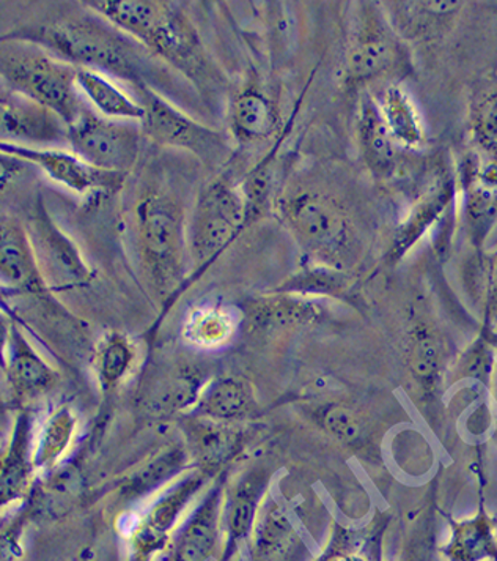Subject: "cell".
Masks as SVG:
<instances>
[{
  "instance_id": "obj_1",
  "label": "cell",
  "mask_w": 497,
  "mask_h": 561,
  "mask_svg": "<svg viewBox=\"0 0 497 561\" xmlns=\"http://www.w3.org/2000/svg\"><path fill=\"white\" fill-rule=\"evenodd\" d=\"M2 43H25L38 46L57 59L76 68L99 71L104 77L124 79L137 85L143 81V57L128 35L96 20H73L63 23L25 26L7 32Z\"/></svg>"
},
{
  "instance_id": "obj_2",
  "label": "cell",
  "mask_w": 497,
  "mask_h": 561,
  "mask_svg": "<svg viewBox=\"0 0 497 561\" xmlns=\"http://www.w3.org/2000/svg\"><path fill=\"white\" fill-rule=\"evenodd\" d=\"M13 45L0 51V79L7 88L56 114L65 127L73 124L85 110L76 84L78 68L38 46Z\"/></svg>"
},
{
  "instance_id": "obj_3",
  "label": "cell",
  "mask_w": 497,
  "mask_h": 561,
  "mask_svg": "<svg viewBox=\"0 0 497 561\" xmlns=\"http://www.w3.org/2000/svg\"><path fill=\"white\" fill-rule=\"evenodd\" d=\"M140 254L158 286H174L182 273L187 233L183 210L172 197L151 193L136 208Z\"/></svg>"
},
{
  "instance_id": "obj_4",
  "label": "cell",
  "mask_w": 497,
  "mask_h": 561,
  "mask_svg": "<svg viewBox=\"0 0 497 561\" xmlns=\"http://www.w3.org/2000/svg\"><path fill=\"white\" fill-rule=\"evenodd\" d=\"M142 135V128L132 122L111 121L84 110L68 125L67 144L89 167L125 175L139 158Z\"/></svg>"
},
{
  "instance_id": "obj_5",
  "label": "cell",
  "mask_w": 497,
  "mask_h": 561,
  "mask_svg": "<svg viewBox=\"0 0 497 561\" xmlns=\"http://www.w3.org/2000/svg\"><path fill=\"white\" fill-rule=\"evenodd\" d=\"M247 226L243 194L229 180L212 182L197 203L187 242L197 264L218 257Z\"/></svg>"
},
{
  "instance_id": "obj_6",
  "label": "cell",
  "mask_w": 497,
  "mask_h": 561,
  "mask_svg": "<svg viewBox=\"0 0 497 561\" xmlns=\"http://www.w3.org/2000/svg\"><path fill=\"white\" fill-rule=\"evenodd\" d=\"M288 229L319 257L336 261L351 247V226L336 201L316 192L291 194L280 205Z\"/></svg>"
},
{
  "instance_id": "obj_7",
  "label": "cell",
  "mask_w": 497,
  "mask_h": 561,
  "mask_svg": "<svg viewBox=\"0 0 497 561\" xmlns=\"http://www.w3.org/2000/svg\"><path fill=\"white\" fill-rule=\"evenodd\" d=\"M136 89L139 93L137 102L146 111L140 122L143 135L161 146L189 150L208 163H218L226 158L229 146L222 133L205 127L176 110L149 85H137Z\"/></svg>"
},
{
  "instance_id": "obj_8",
  "label": "cell",
  "mask_w": 497,
  "mask_h": 561,
  "mask_svg": "<svg viewBox=\"0 0 497 561\" xmlns=\"http://www.w3.org/2000/svg\"><path fill=\"white\" fill-rule=\"evenodd\" d=\"M32 244L46 287H73L89 283L92 273L73 240L57 226L43 199L32 217Z\"/></svg>"
},
{
  "instance_id": "obj_9",
  "label": "cell",
  "mask_w": 497,
  "mask_h": 561,
  "mask_svg": "<svg viewBox=\"0 0 497 561\" xmlns=\"http://www.w3.org/2000/svg\"><path fill=\"white\" fill-rule=\"evenodd\" d=\"M402 59V45L394 26L380 9H363L358 32L349 46L348 84H362L383 77Z\"/></svg>"
},
{
  "instance_id": "obj_10",
  "label": "cell",
  "mask_w": 497,
  "mask_h": 561,
  "mask_svg": "<svg viewBox=\"0 0 497 561\" xmlns=\"http://www.w3.org/2000/svg\"><path fill=\"white\" fill-rule=\"evenodd\" d=\"M0 153L37 168L53 182L78 194L117 188L124 175L107 174L85 164L73 152L57 147L23 146V144L0 142Z\"/></svg>"
},
{
  "instance_id": "obj_11",
  "label": "cell",
  "mask_w": 497,
  "mask_h": 561,
  "mask_svg": "<svg viewBox=\"0 0 497 561\" xmlns=\"http://www.w3.org/2000/svg\"><path fill=\"white\" fill-rule=\"evenodd\" d=\"M142 46L174 65L176 70L197 84L210 78V62L199 35L182 10L175 9L174 3L165 5L164 14L143 39Z\"/></svg>"
},
{
  "instance_id": "obj_12",
  "label": "cell",
  "mask_w": 497,
  "mask_h": 561,
  "mask_svg": "<svg viewBox=\"0 0 497 561\" xmlns=\"http://www.w3.org/2000/svg\"><path fill=\"white\" fill-rule=\"evenodd\" d=\"M0 142L59 146L67 144V127L56 114L23 96L0 95Z\"/></svg>"
},
{
  "instance_id": "obj_13",
  "label": "cell",
  "mask_w": 497,
  "mask_h": 561,
  "mask_svg": "<svg viewBox=\"0 0 497 561\" xmlns=\"http://www.w3.org/2000/svg\"><path fill=\"white\" fill-rule=\"evenodd\" d=\"M34 416L24 410L14 421L9 440L0 448V508L25 497L34 488Z\"/></svg>"
},
{
  "instance_id": "obj_14",
  "label": "cell",
  "mask_w": 497,
  "mask_h": 561,
  "mask_svg": "<svg viewBox=\"0 0 497 561\" xmlns=\"http://www.w3.org/2000/svg\"><path fill=\"white\" fill-rule=\"evenodd\" d=\"M0 283L25 293L48 290L27 228L10 215H0Z\"/></svg>"
},
{
  "instance_id": "obj_15",
  "label": "cell",
  "mask_w": 497,
  "mask_h": 561,
  "mask_svg": "<svg viewBox=\"0 0 497 561\" xmlns=\"http://www.w3.org/2000/svg\"><path fill=\"white\" fill-rule=\"evenodd\" d=\"M3 373L9 380L13 398L18 401H32L45 396L57 383L56 370L38 354L37 348L14 322Z\"/></svg>"
},
{
  "instance_id": "obj_16",
  "label": "cell",
  "mask_w": 497,
  "mask_h": 561,
  "mask_svg": "<svg viewBox=\"0 0 497 561\" xmlns=\"http://www.w3.org/2000/svg\"><path fill=\"white\" fill-rule=\"evenodd\" d=\"M449 538L439 549L444 561H497V519L486 510L484 500L473 516H448Z\"/></svg>"
},
{
  "instance_id": "obj_17",
  "label": "cell",
  "mask_w": 497,
  "mask_h": 561,
  "mask_svg": "<svg viewBox=\"0 0 497 561\" xmlns=\"http://www.w3.org/2000/svg\"><path fill=\"white\" fill-rule=\"evenodd\" d=\"M409 369L425 394L435 398L446 385L448 347L444 337L427 322H417L409 333Z\"/></svg>"
},
{
  "instance_id": "obj_18",
  "label": "cell",
  "mask_w": 497,
  "mask_h": 561,
  "mask_svg": "<svg viewBox=\"0 0 497 561\" xmlns=\"http://www.w3.org/2000/svg\"><path fill=\"white\" fill-rule=\"evenodd\" d=\"M453 197H455V185L452 180L442 179L413 205L409 214L395 230L391 247L392 261H398L403 255L409 253L411 248L419 242L431 226L448 210Z\"/></svg>"
},
{
  "instance_id": "obj_19",
  "label": "cell",
  "mask_w": 497,
  "mask_h": 561,
  "mask_svg": "<svg viewBox=\"0 0 497 561\" xmlns=\"http://www.w3.org/2000/svg\"><path fill=\"white\" fill-rule=\"evenodd\" d=\"M358 139L367 167L378 178H389L397 164L395 140L385 127L377 100L363 93L359 103Z\"/></svg>"
},
{
  "instance_id": "obj_20",
  "label": "cell",
  "mask_w": 497,
  "mask_h": 561,
  "mask_svg": "<svg viewBox=\"0 0 497 561\" xmlns=\"http://www.w3.org/2000/svg\"><path fill=\"white\" fill-rule=\"evenodd\" d=\"M79 93L85 96L101 117L120 122H142L146 111L142 104L131 99L124 89L99 71L78 68L76 77Z\"/></svg>"
},
{
  "instance_id": "obj_21",
  "label": "cell",
  "mask_w": 497,
  "mask_h": 561,
  "mask_svg": "<svg viewBox=\"0 0 497 561\" xmlns=\"http://www.w3.org/2000/svg\"><path fill=\"white\" fill-rule=\"evenodd\" d=\"M76 433V416L68 405L54 409L35 431L32 460L37 472H48L62 460Z\"/></svg>"
},
{
  "instance_id": "obj_22",
  "label": "cell",
  "mask_w": 497,
  "mask_h": 561,
  "mask_svg": "<svg viewBox=\"0 0 497 561\" xmlns=\"http://www.w3.org/2000/svg\"><path fill=\"white\" fill-rule=\"evenodd\" d=\"M276 121L274 104L258 90H244L236 95L230 107L233 133L247 142L269 138L276 129Z\"/></svg>"
},
{
  "instance_id": "obj_23",
  "label": "cell",
  "mask_w": 497,
  "mask_h": 561,
  "mask_svg": "<svg viewBox=\"0 0 497 561\" xmlns=\"http://www.w3.org/2000/svg\"><path fill=\"white\" fill-rule=\"evenodd\" d=\"M378 106L395 144H402L408 149L423 146L425 138L423 122L405 90L398 85H391L384 90Z\"/></svg>"
},
{
  "instance_id": "obj_24",
  "label": "cell",
  "mask_w": 497,
  "mask_h": 561,
  "mask_svg": "<svg viewBox=\"0 0 497 561\" xmlns=\"http://www.w3.org/2000/svg\"><path fill=\"white\" fill-rule=\"evenodd\" d=\"M466 225L471 242L481 248L497 222V180L473 178L466 180Z\"/></svg>"
},
{
  "instance_id": "obj_25",
  "label": "cell",
  "mask_w": 497,
  "mask_h": 561,
  "mask_svg": "<svg viewBox=\"0 0 497 561\" xmlns=\"http://www.w3.org/2000/svg\"><path fill=\"white\" fill-rule=\"evenodd\" d=\"M496 362L495 344L489 334L482 330L473 343L461 352L455 362L450 363L448 374H446V385L453 387V385L466 382V380H474L489 390Z\"/></svg>"
},
{
  "instance_id": "obj_26",
  "label": "cell",
  "mask_w": 497,
  "mask_h": 561,
  "mask_svg": "<svg viewBox=\"0 0 497 561\" xmlns=\"http://www.w3.org/2000/svg\"><path fill=\"white\" fill-rule=\"evenodd\" d=\"M216 531L218 514L215 503L208 502L190 520L182 538L176 542L174 561H205L215 549Z\"/></svg>"
},
{
  "instance_id": "obj_27",
  "label": "cell",
  "mask_w": 497,
  "mask_h": 561,
  "mask_svg": "<svg viewBox=\"0 0 497 561\" xmlns=\"http://www.w3.org/2000/svg\"><path fill=\"white\" fill-rule=\"evenodd\" d=\"M461 2L450 0H431V2H406L398 10L400 31L408 32L414 37H425L434 34L435 28L444 26L446 21L452 20L460 12Z\"/></svg>"
},
{
  "instance_id": "obj_28",
  "label": "cell",
  "mask_w": 497,
  "mask_h": 561,
  "mask_svg": "<svg viewBox=\"0 0 497 561\" xmlns=\"http://www.w3.org/2000/svg\"><path fill=\"white\" fill-rule=\"evenodd\" d=\"M277 147L271 150L251 172H248L241 194H243L244 205H246L247 225L257 221L271 204L273 179H274V158H276Z\"/></svg>"
},
{
  "instance_id": "obj_29",
  "label": "cell",
  "mask_w": 497,
  "mask_h": 561,
  "mask_svg": "<svg viewBox=\"0 0 497 561\" xmlns=\"http://www.w3.org/2000/svg\"><path fill=\"white\" fill-rule=\"evenodd\" d=\"M132 362V348L122 334L106 336L99 352V370L104 383L113 385L125 376Z\"/></svg>"
},
{
  "instance_id": "obj_30",
  "label": "cell",
  "mask_w": 497,
  "mask_h": 561,
  "mask_svg": "<svg viewBox=\"0 0 497 561\" xmlns=\"http://www.w3.org/2000/svg\"><path fill=\"white\" fill-rule=\"evenodd\" d=\"M475 146L488 157L497 158V90L484 96L471 114Z\"/></svg>"
},
{
  "instance_id": "obj_31",
  "label": "cell",
  "mask_w": 497,
  "mask_h": 561,
  "mask_svg": "<svg viewBox=\"0 0 497 561\" xmlns=\"http://www.w3.org/2000/svg\"><path fill=\"white\" fill-rule=\"evenodd\" d=\"M261 495L258 481H248L238 491L235 503H233L232 513L229 517V538L230 546L236 548L241 539L246 538L254 523L255 510H257V499Z\"/></svg>"
},
{
  "instance_id": "obj_32",
  "label": "cell",
  "mask_w": 497,
  "mask_h": 561,
  "mask_svg": "<svg viewBox=\"0 0 497 561\" xmlns=\"http://www.w3.org/2000/svg\"><path fill=\"white\" fill-rule=\"evenodd\" d=\"M324 426L338 440L348 445H366L370 440V426L362 416L347 408H333L324 416Z\"/></svg>"
},
{
  "instance_id": "obj_33",
  "label": "cell",
  "mask_w": 497,
  "mask_h": 561,
  "mask_svg": "<svg viewBox=\"0 0 497 561\" xmlns=\"http://www.w3.org/2000/svg\"><path fill=\"white\" fill-rule=\"evenodd\" d=\"M180 463H182L180 453H169V455L161 456L160 459L153 460L150 466H147L142 472L137 473L129 481L126 485V492L129 495H140L150 491L154 485L162 483L165 478L171 477V473L178 469Z\"/></svg>"
},
{
  "instance_id": "obj_34",
  "label": "cell",
  "mask_w": 497,
  "mask_h": 561,
  "mask_svg": "<svg viewBox=\"0 0 497 561\" xmlns=\"http://www.w3.org/2000/svg\"><path fill=\"white\" fill-rule=\"evenodd\" d=\"M247 394L243 385L236 380H222L212 388L207 399L208 410L212 415L232 416L246 404Z\"/></svg>"
},
{
  "instance_id": "obj_35",
  "label": "cell",
  "mask_w": 497,
  "mask_h": 561,
  "mask_svg": "<svg viewBox=\"0 0 497 561\" xmlns=\"http://www.w3.org/2000/svg\"><path fill=\"white\" fill-rule=\"evenodd\" d=\"M313 312L312 307L299 301H277L268 304L255 311V322L261 325L284 327L290 323H299Z\"/></svg>"
},
{
  "instance_id": "obj_36",
  "label": "cell",
  "mask_w": 497,
  "mask_h": 561,
  "mask_svg": "<svg viewBox=\"0 0 497 561\" xmlns=\"http://www.w3.org/2000/svg\"><path fill=\"white\" fill-rule=\"evenodd\" d=\"M290 527L282 511L271 510L265 517L257 535V549L262 556H271L287 542Z\"/></svg>"
},
{
  "instance_id": "obj_37",
  "label": "cell",
  "mask_w": 497,
  "mask_h": 561,
  "mask_svg": "<svg viewBox=\"0 0 497 561\" xmlns=\"http://www.w3.org/2000/svg\"><path fill=\"white\" fill-rule=\"evenodd\" d=\"M482 320L484 329L496 332L497 329V251L486 264L482 280Z\"/></svg>"
},
{
  "instance_id": "obj_38",
  "label": "cell",
  "mask_w": 497,
  "mask_h": 561,
  "mask_svg": "<svg viewBox=\"0 0 497 561\" xmlns=\"http://www.w3.org/2000/svg\"><path fill=\"white\" fill-rule=\"evenodd\" d=\"M229 327V320L224 314L216 311L200 312L190 322V336L196 337L200 343H216V341L226 340Z\"/></svg>"
},
{
  "instance_id": "obj_39",
  "label": "cell",
  "mask_w": 497,
  "mask_h": 561,
  "mask_svg": "<svg viewBox=\"0 0 497 561\" xmlns=\"http://www.w3.org/2000/svg\"><path fill=\"white\" fill-rule=\"evenodd\" d=\"M197 451L207 460H218L224 458L226 453L230 451L233 444V435L218 427H205L196 435Z\"/></svg>"
},
{
  "instance_id": "obj_40",
  "label": "cell",
  "mask_w": 497,
  "mask_h": 561,
  "mask_svg": "<svg viewBox=\"0 0 497 561\" xmlns=\"http://www.w3.org/2000/svg\"><path fill=\"white\" fill-rule=\"evenodd\" d=\"M32 169L34 168L16 160V158L0 153V193L7 192L18 182H21Z\"/></svg>"
},
{
  "instance_id": "obj_41",
  "label": "cell",
  "mask_w": 497,
  "mask_h": 561,
  "mask_svg": "<svg viewBox=\"0 0 497 561\" xmlns=\"http://www.w3.org/2000/svg\"><path fill=\"white\" fill-rule=\"evenodd\" d=\"M12 323L0 312V369H5L7 351H9L10 333H12Z\"/></svg>"
},
{
  "instance_id": "obj_42",
  "label": "cell",
  "mask_w": 497,
  "mask_h": 561,
  "mask_svg": "<svg viewBox=\"0 0 497 561\" xmlns=\"http://www.w3.org/2000/svg\"><path fill=\"white\" fill-rule=\"evenodd\" d=\"M489 391H492L493 401H495V404L497 408V362H496L495 374H493L492 387H489Z\"/></svg>"
},
{
  "instance_id": "obj_43",
  "label": "cell",
  "mask_w": 497,
  "mask_h": 561,
  "mask_svg": "<svg viewBox=\"0 0 497 561\" xmlns=\"http://www.w3.org/2000/svg\"><path fill=\"white\" fill-rule=\"evenodd\" d=\"M336 561H366L362 559V557H359V556H347V557H342V559H338Z\"/></svg>"
},
{
  "instance_id": "obj_44",
  "label": "cell",
  "mask_w": 497,
  "mask_h": 561,
  "mask_svg": "<svg viewBox=\"0 0 497 561\" xmlns=\"http://www.w3.org/2000/svg\"><path fill=\"white\" fill-rule=\"evenodd\" d=\"M485 332L489 334V337H492L493 344H495V347L497 351V334H496V332H488V330H485Z\"/></svg>"
},
{
  "instance_id": "obj_45",
  "label": "cell",
  "mask_w": 497,
  "mask_h": 561,
  "mask_svg": "<svg viewBox=\"0 0 497 561\" xmlns=\"http://www.w3.org/2000/svg\"><path fill=\"white\" fill-rule=\"evenodd\" d=\"M493 440H495V444L497 445V426L495 430V434H493Z\"/></svg>"
}]
</instances>
